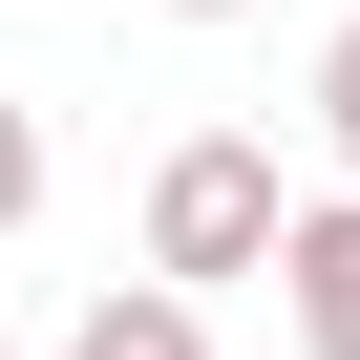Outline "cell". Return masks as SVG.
I'll use <instances>...</instances> for the list:
<instances>
[{"instance_id":"6da1fadb","label":"cell","mask_w":360,"mask_h":360,"mask_svg":"<svg viewBox=\"0 0 360 360\" xmlns=\"http://www.w3.org/2000/svg\"><path fill=\"white\" fill-rule=\"evenodd\" d=\"M297 212H318V191H276V148H255V127H191V148L148 169V276H169V297L276 276V255H297Z\"/></svg>"},{"instance_id":"7a4b0ae2","label":"cell","mask_w":360,"mask_h":360,"mask_svg":"<svg viewBox=\"0 0 360 360\" xmlns=\"http://www.w3.org/2000/svg\"><path fill=\"white\" fill-rule=\"evenodd\" d=\"M276 339H297V360H360V191L297 212V255H276Z\"/></svg>"},{"instance_id":"3957f363","label":"cell","mask_w":360,"mask_h":360,"mask_svg":"<svg viewBox=\"0 0 360 360\" xmlns=\"http://www.w3.org/2000/svg\"><path fill=\"white\" fill-rule=\"evenodd\" d=\"M64 360H212V297H169V276H106L64 318Z\"/></svg>"},{"instance_id":"277c9868","label":"cell","mask_w":360,"mask_h":360,"mask_svg":"<svg viewBox=\"0 0 360 360\" xmlns=\"http://www.w3.org/2000/svg\"><path fill=\"white\" fill-rule=\"evenodd\" d=\"M318 148H339V191H360V22L318 43Z\"/></svg>"},{"instance_id":"5b68a950","label":"cell","mask_w":360,"mask_h":360,"mask_svg":"<svg viewBox=\"0 0 360 360\" xmlns=\"http://www.w3.org/2000/svg\"><path fill=\"white\" fill-rule=\"evenodd\" d=\"M43 212V106H0V233Z\"/></svg>"},{"instance_id":"8992f818","label":"cell","mask_w":360,"mask_h":360,"mask_svg":"<svg viewBox=\"0 0 360 360\" xmlns=\"http://www.w3.org/2000/svg\"><path fill=\"white\" fill-rule=\"evenodd\" d=\"M169 22H255V0H169Z\"/></svg>"},{"instance_id":"52a82bcc","label":"cell","mask_w":360,"mask_h":360,"mask_svg":"<svg viewBox=\"0 0 360 360\" xmlns=\"http://www.w3.org/2000/svg\"><path fill=\"white\" fill-rule=\"evenodd\" d=\"M0 360H22V339H0Z\"/></svg>"}]
</instances>
